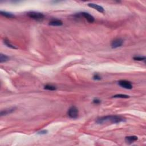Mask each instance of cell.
<instances>
[{"label":"cell","mask_w":146,"mask_h":146,"mask_svg":"<svg viewBox=\"0 0 146 146\" xmlns=\"http://www.w3.org/2000/svg\"><path fill=\"white\" fill-rule=\"evenodd\" d=\"M44 89L45 90H51V91H54L57 90V87L55 86H52L50 85H47L44 87Z\"/></svg>","instance_id":"cell-15"},{"label":"cell","mask_w":146,"mask_h":146,"mask_svg":"<svg viewBox=\"0 0 146 146\" xmlns=\"http://www.w3.org/2000/svg\"><path fill=\"white\" fill-rule=\"evenodd\" d=\"M9 60V57H7L6 55L3 54L1 53L0 54V63H4V62H6L8 61Z\"/></svg>","instance_id":"cell-12"},{"label":"cell","mask_w":146,"mask_h":146,"mask_svg":"<svg viewBox=\"0 0 146 146\" xmlns=\"http://www.w3.org/2000/svg\"><path fill=\"white\" fill-rule=\"evenodd\" d=\"M47 131L46 130H43V131H39L38 132V134H41V135H44V134H46L47 133Z\"/></svg>","instance_id":"cell-19"},{"label":"cell","mask_w":146,"mask_h":146,"mask_svg":"<svg viewBox=\"0 0 146 146\" xmlns=\"http://www.w3.org/2000/svg\"><path fill=\"white\" fill-rule=\"evenodd\" d=\"M134 59L135 61H145L146 57H134Z\"/></svg>","instance_id":"cell-16"},{"label":"cell","mask_w":146,"mask_h":146,"mask_svg":"<svg viewBox=\"0 0 146 146\" xmlns=\"http://www.w3.org/2000/svg\"><path fill=\"white\" fill-rule=\"evenodd\" d=\"M107 122H110L112 123H119L122 122H125V119L118 115H109L101 117L96 121V122L98 124H102Z\"/></svg>","instance_id":"cell-1"},{"label":"cell","mask_w":146,"mask_h":146,"mask_svg":"<svg viewBox=\"0 0 146 146\" xmlns=\"http://www.w3.org/2000/svg\"><path fill=\"white\" fill-rule=\"evenodd\" d=\"M93 79L96 80H99L101 79V77H100L98 74H95L93 77Z\"/></svg>","instance_id":"cell-17"},{"label":"cell","mask_w":146,"mask_h":146,"mask_svg":"<svg viewBox=\"0 0 146 146\" xmlns=\"http://www.w3.org/2000/svg\"><path fill=\"white\" fill-rule=\"evenodd\" d=\"M88 6H89V7H91V8L95 9L96 10L100 12V13H104V9L102 6H101L95 4H93V3H90V4H88Z\"/></svg>","instance_id":"cell-6"},{"label":"cell","mask_w":146,"mask_h":146,"mask_svg":"<svg viewBox=\"0 0 146 146\" xmlns=\"http://www.w3.org/2000/svg\"><path fill=\"white\" fill-rule=\"evenodd\" d=\"M27 16L36 21H42L43 19L45 16L42 13L36 12H30L27 13Z\"/></svg>","instance_id":"cell-2"},{"label":"cell","mask_w":146,"mask_h":146,"mask_svg":"<svg viewBox=\"0 0 146 146\" xmlns=\"http://www.w3.org/2000/svg\"><path fill=\"white\" fill-rule=\"evenodd\" d=\"M123 44V40L122 39L118 38L114 39L112 41L111 43V47L112 48H118L119 47H121Z\"/></svg>","instance_id":"cell-5"},{"label":"cell","mask_w":146,"mask_h":146,"mask_svg":"<svg viewBox=\"0 0 146 146\" xmlns=\"http://www.w3.org/2000/svg\"><path fill=\"white\" fill-rule=\"evenodd\" d=\"M68 115L71 118H77L78 116V110L75 106H71L68 111Z\"/></svg>","instance_id":"cell-3"},{"label":"cell","mask_w":146,"mask_h":146,"mask_svg":"<svg viewBox=\"0 0 146 146\" xmlns=\"http://www.w3.org/2000/svg\"><path fill=\"white\" fill-rule=\"evenodd\" d=\"M80 14L82 16H83L89 23H92L95 21L94 17L91 16V14H90L89 13H86V12H82V13H80Z\"/></svg>","instance_id":"cell-7"},{"label":"cell","mask_w":146,"mask_h":146,"mask_svg":"<svg viewBox=\"0 0 146 146\" xmlns=\"http://www.w3.org/2000/svg\"><path fill=\"white\" fill-rule=\"evenodd\" d=\"M63 25V22L59 19H53L49 22V25L53 26H61Z\"/></svg>","instance_id":"cell-9"},{"label":"cell","mask_w":146,"mask_h":146,"mask_svg":"<svg viewBox=\"0 0 146 146\" xmlns=\"http://www.w3.org/2000/svg\"><path fill=\"white\" fill-rule=\"evenodd\" d=\"M138 138L136 136H128L125 138V141L127 144H131L138 140Z\"/></svg>","instance_id":"cell-8"},{"label":"cell","mask_w":146,"mask_h":146,"mask_svg":"<svg viewBox=\"0 0 146 146\" xmlns=\"http://www.w3.org/2000/svg\"><path fill=\"white\" fill-rule=\"evenodd\" d=\"M118 84L122 87L126 89H132V85L130 82L127 81V80H120L118 82Z\"/></svg>","instance_id":"cell-4"},{"label":"cell","mask_w":146,"mask_h":146,"mask_svg":"<svg viewBox=\"0 0 146 146\" xmlns=\"http://www.w3.org/2000/svg\"><path fill=\"white\" fill-rule=\"evenodd\" d=\"M100 100L98 99H94L93 100V103H94V104H99V103H100Z\"/></svg>","instance_id":"cell-18"},{"label":"cell","mask_w":146,"mask_h":146,"mask_svg":"<svg viewBox=\"0 0 146 146\" xmlns=\"http://www.w3.org/2000/svg\"><path fill=\"white\" fill-rule=\"evenodd\" d=\"M15 109H16V108H10V109H6V110H5L1 111L0 115H1V116H4V115H7V114H11L13 111H14Z\"/></svg>","instance_id":"cell-10"},{"label":"cell","mask_w":146,"mask_h":146,"mask_svg":"<svg viewBox=\"0 0 146 146\" xmlns=\"http://www.w3.org/2000/svg\"><path fill=\"white\" fill-rule=\"evenodd\" d=\"M112 98H130V96L128 95H126V94H117V95H115L112 97Z\"/></svg>","instance_id":"cell-14"},{"label":"cell","mask_w":146,"mask_h":146,"mask_svg":"<svg viewBox=\"0 0 146 146\" xmlns=\"http://www.w3.org/2000/svg\"><path fill=\"white\" fill-rule=\"evenodd\" d=\"M4 43L5 45L6 46H7L9 47V48L14 49H17V48L16 46L12 45V44L10 42V41L7 40V39H5V40L4 41Z\"/></svg>","instance_id":"cell-13"},{"label":"cell","mask_w":146,"mask_h":146,"mask_svg":"<svg viewBox=\"0 0 146 146\" xmlns=\"http://www.w3.org/2000/svg\"><path fill=\"white\" fill-rule=\"evenodd\" d=\"M1 14L3 16L5 17L9 18H13L15 17L14 15H13V14L9 13V12H6L1 11Z\"/></svg>","instance_id":"cell-11"}]
</instances>
